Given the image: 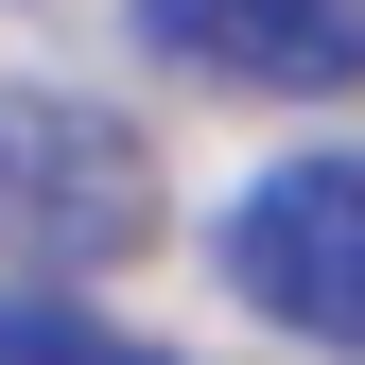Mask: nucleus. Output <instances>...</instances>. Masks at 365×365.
Instances as JSON below:
<instances>
[{"instance_id": "nucleus-1", "label": "nucleus", "mask_w": 365, "mask_h": 365, "mask_svg": "<svg viewBox=\"0 0 365 365\" xmlns=\"http://www.w3.org/2000/svg\"><path fill=\"white\" fill-rule=\"evenodd\" d=\"M140 226H157V174L87 87H0V279L18 296L105 279Z\"/></svg>"}, {"instance_id": "nucleus-2", "label": "nucleus", "mask_w": 365, "mask_h": 365, "mask_svg": "<svg viewBox=\"0 0 365 365\" xmlns=\"http://www.w3.org/2000/svg\"><path fill=\"white\" fill-rule=\"evenodd\" d=\"M226 296L296 348H365V157H279L226 192Z\"/></svg>"}, {"instance_id": "nucleus-4", "label": "nucleus", "mask_w": 365, "mask_h": 365, "mask_svg": "<svg viewBox=\"0 0 365 365\" xmlns=\"http://www.w3.org/2000/svg\"><path fill=\"white\" fill-rule=\"evenodd\" d=\"M0 365H174V348H140L87 296H0Z\"/></svg>"}, {"instance_id": "nucleus-3", "label": "nucleus", "mask_w": 365, "mask_h": 365, "mask_svg": "<svg viewBox=\"0 0 365 365\" xmlns=\"http://www.w3.org/2000/svg\"><path fill=\"white\" fill-rule=\"evenodd\" d=\"M140 35L244 105H348L365 87V0H140Z\"/></svg>"}]
</instances>
